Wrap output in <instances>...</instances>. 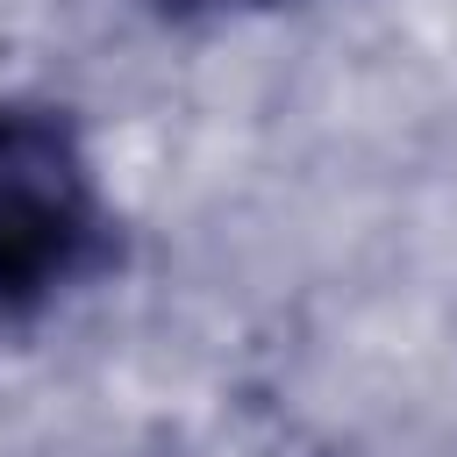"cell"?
I'll list each match as a JSON object with an SVG mask.
<instances>
[{
  "label": "cell",
  "instance_id": "obj_1",
  "mask_svg": "<svg viewBox=\"0 0 457 457\" xmlns=\"http://www.w3.org/2000/svg\"><path fill=\"white\" fill-rule=\"evenodd\" d=\"M114 264V200L71 107L0 93V321H36Z\"/></svg>",
  "mask_w": 457,
  "mask_h": 457
},
{
  "label": "cell",
  "instance_id": "obj_2",
  "mask_svg": "<svg viewBox=\"0 0 457 457\" xmlns=\"http://www.w3.org/2000/svg\"><path fill=\"white\" fill-rule=\"evenodd\" d=\"M164 21H221V14H257V7H278V0H150Z\"/></svg>",
  "mask_w": 457,
  "mask_h": 457
}]
</instances>
